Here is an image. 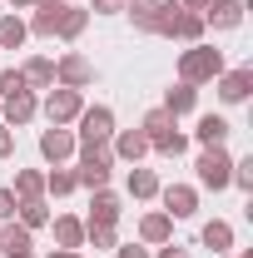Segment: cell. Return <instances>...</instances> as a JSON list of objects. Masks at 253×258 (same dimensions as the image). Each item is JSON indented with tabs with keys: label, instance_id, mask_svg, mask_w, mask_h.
Masks as SVG:
<instances>
[{
	"label": "cell",
	"instance_id": "6da1fadb",
	"mask_svg": "<svg viewBox=\"0 0 253 258\" xmlns=\"http://www.w3.org/2000/svg\"><path fill=\"white\" fill-rule=\"evenodd\" d=\"M139 134L149 139V149L169 154V159H179V154L189 149V139L174 129V114H169V109H149V114H144V124H139Z\"/></svg>",
	"mask_w": 253,
	"mask_h": 258
},
{
	"label": "cell",
	"instance_id": "7a4b0ae2",
	"mask_svg": "<svg viewBox=\"0 0 253 258\" xmlns=\"http://www.w3.org/2000/svg\"><path fill=\"white\" fill-rule=\"evenodd\" d=\"M223 75V55L219 50H209V45H194V50H184V60H179V80L184 85H209V80H219Z\"/></svg>",
	"mask_w": 253,
	"mask_h": 258
},
{
	"label": "cell",
	"instance_id": "3957f363",
	"mask_svg": "<svg viewBox=\"0 0 253 258\" xmlns=\"http://www.w3.org/2000/svg\"><path fill=\"white\" fill-rule=\"evenodd\" d=\"M109 169H114V154L104 144H85L80 149V169H75V184L80 189H104L109 184Z\"/></svg>",
	"mask_w": 253,
	"mask_h": 258
},
{
	"label": "cell",
	"instance_id": "277c9868",
	"mask_svg": "<svg viewBox=\"0 0 253 258\" xmlns=\"http://www.w3.org/2000/svg\"><path fill=\"white\" fill-rule=\"evenodd\" d=\"M228 174H233V159L223 154V144L199 154V184L204 189H228Z\"/></svg>",
	"mask_w": 253,
	"mask_h": 258
},
{
	"label": "cell",
	"instance_id": "5b68a950",
	"mask_svg": "<svg viewBox=\"0 0 253 258\" xmlns=\"http://www.w3.org/2000/svg\"><path fill=\"white\" fill-rule=\"evenodd\" d=\"M114 134V109L95 104V109H80V144H104Z\"/></svg>",
	"mask_w": 253,
	"mask_h": 258
},
{
	"label": "cell",
	"instance_id": "8992f818",
	"mask_svg": "<svg viewBox=\"0 0 253 258\" xmlns=\"http://www.w3.org/2000/svg\"><path fill=\"white\" fill-rule=\"evenodd\" d=\"M80 109H85V99H80V90H50L45 95V114H50V124H70V119H80Z\"/></svg>",
	"mask_w": 253,
	"mask_h": 258
},
{
	"label": "cell",
	"instance_id": "52a82bcc",
	"mask_svg": "<svg viewBox=\"0 0 253 258\" xmlns=\"http://www.w3.org/2000/svg\"><path fill=\"white\" fill-rule=\"evenodd\" d=\"M248 90H253V70H248V64L223 70V75H219V99H223V104H243Z\"/></svg>",
	"mask_w": 253,
	"mask_h": 258
},
{
	"label": "cell",
	"instance_id": "ba28073f",
	"mask_svg": "<svg viewBox=\"0 0 253 258\" xmlns=\"http://www.w3.org/2000/svg\"><path fill=\"white\" fill-rule=\"evenodd\" d=\"M55 80H60L65 90H85V85L95 80V64L85 60V55H65V60L55 64Z\"/></svg>",
	"mask_w": 253,
	"mask_h": 258
},
{
	"label": "cell",
	"instance_id": "9c48e42d",
	"mask_svg": "<svg viewBox=\"0 0 253 258\" xmlns=\"http://www.w3.org/2000/svg\"><path fill=\"white\" fill-rule=\"evenodd\" d=\"M204 25H214V30H238V25H243V0H209Z\"/></svg>",
	"mask_w": 253,
	"mask_h": 258
},
{
	"label": "cell",
	"instance_id": "30bf717a",
	"mask_svg": "<svg viewBox=\"0 0 253 258\" xmlns=\"http://www.w3.org/2000/svg\"><path fill=\"white\" fill-rule=\"evenodd\" d=\"M40 154H45V159H50V164L70 159V154H75V134H70V129H65V124H50V129H45V134H40Z\"/></svg>",
	"mask_w": 253,
	"mask_h": 258
},
{
	"label": "cell",
	"instance_id": "8fae6325",
	"mask_svg": "<svg viewBox=\"0 0 253 258\" xmlns=\"http://www.w3.org/2000/svg\"><path fill=\"white\" fill-rule=\"evenodd\" d=\"M0 109H5V124L15 129V124H30L40 104H35V95H30V90H15V95H5V99H0Z\"/></svg>",
	"mask_w": 253,
	"mask_h": 258
},
{
	"label": "cell",
	"instance_id": "7c38bea8",
	"mask_svg": "<svg viewBox=\"0 0 253 258\" xmlns=\"http://www.w3.org/2000/svg\"><path fill=\"white\" fill-rule=\"evenodd\" d=\"M194 209H199V194H194L189 184H169V189H164V214H169V219H189Z\"/></svg>",
	"mask_w": 253,
	"mask_h": 258
},
{
	"label": "cell",
	"instance_id": "4fadbf2b",
	"mask_svg": "<svg viewBox=\"0 0 253 258\" xmlns=\"http://www.w3.org/2000/svg\"><path fill=\"white\" fill-rule=\"evenodd\" d=\"M90 25V10H80V5H60V20H55V35L60 40H80Z\"/></svg>",
	"mask_w": 253,
	"mask_h": 258
},
{
	"label": "cell",
	"instance_id": "5bb4252c",
	"mask_svg": "<svg viewBox=\"0 0 253 258\" xmlns=\"http://www.w3.org/2000/svg\"><path fill=\"white\" fill-rule=\"evenodd\" d=\"M119 194H109V189H95V204H90V224H119Z\"/></svg>",
	"mask_w": 253,
	"mask_h": 258
},
{
	"label": "cell",
	"instance_id": "9a60e30c",
	"mask_svg": "<svg viewBox=\"0 0 253 258\" xmlns=\"http://www.w3.org/2000/svg\"><path fill=\"white\" fill-rule=\"evenodd\" d=\"M109 154H119V159H144V154H149V139H144V134H139V129H124V134H114V149H109Z\"/></svg>",
	"mask_w": 253,
	"mask_h": 258
},
{
	"label": "cell",
	"instance_id": "2e32d148",
	"mask_svg": "<svg viewBox=\"0 0 253 258\" xmlns=\"http://www.w3.org/2000/svg\"><path fill=\"white\" fill-rule=\"evenodd\" d=\"M15 214H20V228H45L50 224V209H45V199H15Z\"/></svg>",
	"mask_w": 253,
	"mask_h": 258
},
{
	"label": "cell",
	"instance_id": "e0dca14e",
	"mask_svg": "<svg viewBox=\"0 0 253 258\" xmlns=\"http://www.w3.org/2000/svg\"><path fill=\"white\" fill-rule=\"evenodd\" d=\"M194 99H199V90H194V85H184V80H179V85H174V90L164 95V104H159V109H169V114L179 119V114H189V109H194Z\"/></svg>",
	"mask_w": 253,
	"mask_h": 258
},
{
	"label": "cell",
	"instance_id": "ac0fdd59",
	"mask_svg": "<svg viewBox=\"0 0 253 258\" xmlns=\"http://www.w3.org/2000/svg\"><path fill=\"white\" fill-rule=\"evenodd\" d=\"M194 134H199V144H204V149H214V144H223V139H228V119H223V114H204Z\"/></svg>",
	"mask_w": 253,
	"mask_h": 258
},
{
	"label": "cell",
	"instance_id": "d6986e66",
	"mask_svg": "<svg viewBox=\"0 0 253 258\" xmlns=\"http://www.w3.org/2000/svg\"><path fill=\"white\" fill-rule=\"evenodd\" d=\"M204 30H209V25H204V15H199V10H179V20H174V40L199 45V40H204Z\"/></svg>",
	"mask_w": 253,
	"mask_h": 258
},
{
	"label": "cell",
	"instance_id": "ffe728a7",
	"mask_svg": "<svg viewBox=\"0 0 253 258\" xmlns=\"http://www.w3.org/2000/svg\"><path fill=\"white\" fill-rule=\"evenodd\" d=\"M124 10H129V20H134L144 35H154V25H159V0H129Z\"/></svg>",
	"mask_w": 253,
	"mask_h": 258
},
{
	"label": "cell",
	"instance_id": "44dd1931",
	"mask_svg": "<svg viewBox=\"0 0 253 258\" xmlns=\"http://www.w3.org/2000/svg\"><path fill=\"white\" fill-rule=\"evenodd\" d=\"M139 233H144V243H169V233H174V219H169V214H144Z\"/></svg>",
	"mask_w": 253,
	"mask_h": 258
},
{
	"label": "cell",
	"instance_id": "7402d4cb",
	"mask_svg": "<svg viewBox=\"0 0 253 258\" xmlns=\"http://www.w3.org/2000/svg\"><path fill=\"white\" fill-rule=\"evenodd\" d=\"M0 248H5V258H15V253H30V228H20V224H5V228H0Z\"/></svg>",
	"mask_w": 253,
	"mask_h": 258
},
{
	"label": "cell",
	"instance_id": "603a6c76",
	"mask_svg": "<svg viewBox=\"0 0 253 258\" xmlns=\"http://www.w3.org/2000/svg\"><path fill=\"white\" fill-rule=\"evenodd\" d=\"M25 20H20V15H0V50H20V45H25Z\"/></svg>",
	"mask_w": 253,
	"mask_h": 258
},
{
	"label": "cell",
	"instance_id": "cb8c5ba5",
	"mask_svg": "<svg viewBox=\"0 0 253 258\" xmlns=\"http://www.w3.org/2000/svg\"><path fill=\"white\" fill-rule=\"evenodd\" d=\"M129 194H134V199H154L159 194V174L154 169H129Z\"/></svg>",
	"mask_w": 253,
	"mask_h": 258
},
{
	"label": "cell",
	"instance_id": "d4e9b609",
	"mask_svg": "<svg viewBox=\"0 0 253 258\" xmlns=\"http://www.w3.org/2000/svg\"><path fill=\"white\" fill-rule=\"evenodd\" d=\"M55 243L60 248H80L85 243V224L80 219H55Z\"/></svg>",
	"mask_w": 253,
	"mask_h": 258
},
{
	"label": "cell",
	"instance_id": "484cf974",
	"mask_svg": "<svg viewBox=\"0 0 253 258\" xmlns=\"http://www.w3.org/2000/svg\"><path fill=\"white\" fill-rule=\"evenodd\" d=\"M15 199H40V194H45V174H35V169H20V174H15Z\"/></svg>",
	"mask_w": 253,
	"mask_h": 258
},
{
	"label": "cell",
	"instance_id": "4316f807",
	"mask_svg": "<svg viewBox=\"0 0 253 258\" xmlns=\"http://www.w3.org/2000/svg\"><path fill=\"white\" fill-rule=\"evenodd\" d=\"M20 75H25V85H40V90H55V64H50V60H30L25 70H20Z\"/></svg>",
	"mask_w": 253,
	"mask_h": 258
},
{
	"label": "cell",
	"instance_id": "83f0119b",
	"mask_svg": "<svg viewBox=\"0 0 253 258\" xmlns=\"http://www.w3.org/2000/svg\"><path fill=\"white\" fill-rule=\"evenodd\" d=\"M204 243H209L214 253H223V248H233V228L223 224V219H214V224H204Z\"/></svg>",
	"mask_w": 253,
	"mask_h": 258
},
{
	"label": "cell",
	"instance_id": "f1b7e54d",
	"mask_svg": "<svg viewBox=\"0 0 253 258\" xmlns=\"http://www.w3.org/2000/svg\"><path fill=\"white\" fill-rule=\"evenodd\" d=\"M85 238L95 248H119V228L114 224H85Z\"/></svg>",
	"mask_w": 253,
	"mask_h": 258
},
{
	"label": "cell",
	"instance_id": "f546056e",
	"mask_svg": "<svg viewBox=\"0 0 253 258\" xmlns=\"http://www.w3.org/2000/svg\"><path fill=\"white\" fill-rule=\"evenodd\" d=\"M80 184H75V169H55V174H45V194H55V199H65V194H75Z\"/></svg>",
	"mask_w": 253,
	"mask_h": 258
},
{
	"label": "cell",
	"instance_id": "4dcf8cb0",
	"mask_svg": "<svg viewBox=\"0 0 253 258\" xmlns=\"http://www.w3.org/2000/svg\"><path fill=\"white\" fill-rule=\"evenodd\" d=\"M179 10H184V5H159V25H154V35H174V20H179Z\"/></svg>",
	"mask_w": 253,
	"mask_h": 258
},
{
	"label": "cell",
	"instance_id": "1f68e13d",
	"mask_svg": "<svg viewBox=\"0 0 253 258\" xmlns=\"http://www.w3.org/2000/svg\"><path fill=\"white\" fill-rule=\"evenodd\" d=\"M15 90H30V85H25V75H20V70H5V75H0V99L15 95Z\"/></svg>",
	"mask_w": 253,
	"mask_h": 258
},
{
	"label": "cell",
	"instance_id": "d6a6232c",
	"mask_svg": "<svg viewBox=\"0 0 253 258\" xmlns=\"http://www.w3.org/2000/svg\"><path fill=\"white\" fill-rule=\"evenodd\" d=\"M0 219H5V224L15 219V194H10V189H0Z\"/></svg>",
	"mask_w": 253,
	"mask_h": 258
},
{
	"label": "cell",
	"instance_id": "836d02e7",
	"mask_svg": "<svg viewBox=\"0 0 253 258\" xmlns=\"http://www.w3.org/2000/svg\"><path fill=\"white\" fill-rule=\"evenodd\" d=\"M10 149H15V129H10V124H0V159H5Z\"/></svg>",
	"mask_w": 253,
	"mask_h": 258
},
{
	"label": "cell",
	"instance_id": "e575fe53",
	"mask_svg": "<svg viewBox=\"0 0 253 258\" xmlns=\"http://www.w3.org/2000/svg\"><path fill=\"white\" fill-rule=\"evenodd\" d=\"M119 258H149V248H139V243H119Z\"/></svg>",
	"mask_w": 253,
	"mask_h": 258
},
{
	"label": "cell",
	"instance_id": "d590c367",
	"mask_svg": "<svg viewBox=\"0 0 253 258\" xmlns=\"http://www.w3.org/2000/svg\"><path fill=\"white\" fill-rule=\"evenodd\" d=\"M159 258H189V253H184L179 243H164V248H159Z\"/></svg>",
	"mask_w": 253,
	"mask_h": 258
},
{
	"label": "cell",
	"instance_id": "8d00e7d4",
	"mask_svg": "<svg viewBox=\"0 0 253 258\" xmlns=\"http://www.w3.org/2000/svg\"><path fill=\"white\" fill-rule=\"evenodd\" d=\"M129 0H95V10H124Z\"/></svg>",
	"mask_w": 253,
	"mask_h": 258
},
{
	"label": "cell",
	"instance_id": "74e56055",
	"mask_svg": "<svg viewBox=\"0 0 253 258\" xmlns=\"http://www.w3.org/2000/svg\"><path fill=\"white\" fill-rule=\"evenodd\" d=\"M184 10H199V15H204V10H209V0H184Z\"/></svg>",
	"mask_w": 253,
	"mask_h": 258
},
{
	"label": "cell",
	"instance_id": "f35d334b",
	"mask_svg": "<svg viewBox=\"0 0 253 258\" xmlns=\"http://www.w3.org/2000/svg\"><path fill=\"white\" fill-rule=\"evenodd\" d=\"M50 258H80V248H55Z\"/></svg>",
	"mask_w": 253,
	"mask_h": 258
},
{
	"label": "cell",
	"instance_id": "ab89813d",
	"mask_svg": "<svg viewBox=\"0 0 253 258\" xmlns=\"http://www.w3.org/2000/svg\"><path fill=\"white\" fill-rule=\"evenodd\" d=\"M10 5H15V10H25V5H40V0H10Z\"/></svg>",
	"mask_w": 253,
	"mask_h": 258
},
{
	"label": "cell",
	"instance_id": "60d3db41",
	"mask_svg": "<svg viewBox=\"0 0 253 258\" xmlns=\"http://www.w3.org/2000/svg\"><path fill=\"white\" fill-rule=\"evenodd\" d=\"M15 258H35V248H30V253H15Z\"/></svg>",
	"mask_w": 253,
	"mask_h": 258
}]
</instances>
